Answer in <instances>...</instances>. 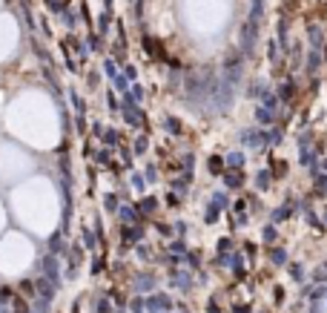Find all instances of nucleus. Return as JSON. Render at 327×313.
<instances>
[{
  "instance_id": "nucleus-37",
  "label": "nucleus",
  "mask_w": 327,
  "mask_h": 313,
  "mask_svg": "<svg viewBox=\"0 0 327 313\" xmlns=\"http://www.w3.org/2000/svg\"><path fill=\"white\" fill-rule=\"evenodd\" d=\"M166 204H172V207L178 204V196H175V193H169V196H166Z\"/></svg>"
},
{
  "instance_id": "nucleus-27",
  "label": "nucleus",
  "mask_w": 327,
  "mask_h": 313,
  "mask_svg": "<svg viewBox=\"0 0 327 313\" xmlns=\"http://www.w3.org/2000/svg\"><path fill=\"white\" fill-rule=\"evenodd\" d=\"M184 262H187V265H189V267H192V270H195V267H198V265H201V256H198V253H195V250H189V253H187V256H184Z\"/></svg>"
},
{
  "instance_id": "nucleus-7",
  "label": "nucleus",
  "mask_w": 327,
  "mask_h": 313,
  "mask_svg": "<svg viewBox=\"0 0 327 313\" xmlns=\"http://www.w3.org/2000/svg\"><path fill=\"white\" fill-rule=\"evenodd\" d=\"M293 98H296V78H287L279 86V101H293Z\"/></svg>"
},
{
  "instance_id": "nucleus-15",
  "label": "nucleus",
  "mask_w": 327,
  "mask_h": 313,
  "mask_svg": "<svg viewBox=\"0 0 327 313\" xmlns=\"http://www.w3.org/2000/svg\"><path fill=\"white\" fill-rule=\"evenodd\" d=\"M276 239H279V230H276V224H264V230H261V242L264 244H276Z\"/></svg>"
},
{
  "instance_id": "nucleus-40",
  "label": "nucleus",
  "mask_w": 327,
  "mask_h": 313,
  "mask_svg": "<svg viewBox=\"0 0 327 313\" xmlns=\"http://www.w3.org/2000/svg\"><path fill=\"white\" fill-rule=\"evenodd\" d=\"M319 170H325V175H327V158H322V164H319Z\"/></svg>"
},
{
  "instance_id": "nucleus-38",
  "label": "nucleus",
  "mask_w": 327,
  "mask_h": 313,
  "mask_svg": "<svg viewBox=\"0 0 327 313\" xmlns=\"http://www.w3.org/2000/svg\"><path fill=\"white\" fill-rule=\"evenodd\" d=\"M316 282H327V273H325V270H316Z\"/></svg>"
},
{
  "instance_id": "nucleus-23",
  "label": "nucleus",
  "mask_w": 327,
  "mask_h": 313,
  "mask_svg": "<svg viewBox=\"0 0 327 313\" xmlns=\"http://www.w3.org/2000/svg\"><path fill=\"white\" fill-rule=\"evenodd\" d=\"M121 221H127V224L138 221V210H132V207H121Z\"/></svg>"
},
{
  "instance_id": "nucleus-16",
  "label": "nucleus",
  "mask_w": 327,
  "mask_h": 313,
  "mask_svg": "<svg viewBox=\"0 0 327 313\" xmlns=\"http://www.w3.org/2000/svg\"><path fill=\"white\" fill-rule=\"evenodd\" d=\"M304 66H307V72H310V75H316V72H319V66H322V55H319V52H307V63H304Z\"/></svg>"
},
{
  "instance_id": "nucleus-26",
  "label": "nucleus",
  "mask_w": 327,
  "mask_h": 313,
  "mask_svg": "<svg viewBox=\"0 0 327 313\" xmlns=\"http://www.w3.org/2000/svg\"><path fill=\"white\" fill-rule=\"evenodd\" d=\"M164 129H166V132H172V135H178V132H181L178 118H166V121H164Z\"/></svg>"
},
{
  "instance_id": "nucleus-35",
  "label": "nucleus",
  "mask_w": 327,
  "mask_h": 313,
  "mask_svg": "<svg viewBox=\"0 0 327 313\" xmlns=\"http://www.w3.org/2000/svg\"><path fill=\"white\" fill-rule=\"evenodd\" d=\"M207 313H221V308H218V305H215V299H212L210 305H207Z\"/></svg>"
},
{
  "instance_id": "nucleus-13",
  "label": "nucleus",
  "mask_w": 327,
  "mask_h": 313,
  "mask_svg": "<svg viewBox=\"0 0 327 313\" xmlns=\"http://www.w3.org/2000/svg\"><path fill=\"white\" fill-rule=\"evenodd\" d=\"M307 37H310V43H313V49H319V46H325V35H322V26H310L307 29Z\"/></svg>"
},
{
  "instance_id": "nucleus-9",
  "label": "nucleus",
  "mask_w": 327,
  "mask_h": 313,
  "mask_svg": "<svg viewBox=\"0 0 327 313\" xmlns=\"http://www.w3.org/2000/svg\"><path fill=\"white\" fill-rule=\"evenodd\" d=\"M144 49L150 52L152 58H164V60H166V55H164V46L155 40V37H147V35H144Z\"/></svg>"
},
{
  "instance_id": "nucleus-25",
  "label": "nucleus",
  "mask_w": 327,
  "mask_h": 313,
  "mask_svg": "<svg viewBox=\"0 0 327 313\" xmlns=\"http://www.w3.org/2000/svg\"><path fill=\"white\" fill-rule=\"evenodd\" d=\"M135 288H138L141 293H144V290H152L155 288V279L152 276H138V285H135Z\"/></svg>"
},
{
  "instance_id": "nucleus-19",
  "label": "nucleus",
  "mask_w": 327,
  "mask_h": 313,
  "mask_svg": "<svg viewBox=\"0 0 327 313\" xmlns=\"http://www.w3.org/2000/svg\"><path fill=\"white\" fill-rule=\"evenodd\" d=\"M287 270H290V276L296 279V282H304V267L299 265V262H290V265H287Z\"/></svg>"
},
{
  "instance_id": "nucleus-6",
  "label": "nucleus",
  "mask_w": 327,
  "mask_h": 313,
  "mask_svg": "<svg viewBox=\"0 0 327 313\" xmlns=\"http://www.w3.org/2000/svg\"><path fill=\"white\" fill-rule=\"evenodd\" d=\"M270 262L279 265V267H284V265H290V256H287L284 247H276V244H273V247H270Z\"/></svg>"
},
{
  "instance_id": "nucleus-17",
  "label": "nucleus",
  "mask_w": 327,
  "mask_h": 313,
  "mask_svg": "<svg viewBox=\"0 0 327 313\" xmlns=\"http://www.w3.org/2000/svg\"><path fill=\"white\" fill-rule=\"evenodd\" d=\"M172 285H178L181 290H189L192 288V276L189 273H172Z\"/></svg>"
},
{
  "instance_id": "nucleus-41",
  "label": "nucleus",
  "mask_w": 327,
  "mask_h": 313,
  "mask_svg": "<svg viewBox=\"0 0 327 313\" xmlns=\"http://www.w3.org/2000/svg\"><path fill=\"white\" fill-rule=\"evenodd\" d=\"M322 63H327V43H325V55H322Z\"/></svg>"
},
{
  "instance_id": "nucleus-28",
  "label": "nucleus",
  "mask_w": 327,
  "mask_h": 313,
  "mask_svg": "<svg viewBox=\"0 0 327 313\" xmlns=\"http://www.w3.org/2000/svg\"><path fill=\"white\" fill-rule=\"evenodd\" d=\"M218 253H233V239L230 236H224L221 242H218Z\"/></svg>"
},
{
  "instance_id": "nucleus-20",
  "label": "nucleus",
  "mask_w": 327,
  "mask_h": 313,
  "mask_svg": "<svg viewBox=\"0 0 327 313\" xmlns=\"http://www.w3.org/2000/svg\"><path fill=\"white\" fill-rule=\"evenodd\" d=\"M212 204H215L218 210H224L227 204H230V198H227V193H224V190H218V193H212Z\"/></svg>"
},
{
  "instance_id": "nucleus-31",
  "label": "nucleus",
  "mask_w": 327,
  "mask_h": 313,
  "mask_svg": "<svg viewBox=\"0 0 327 313\" xmlns=\"http://www.w3.org/2000/svg\"><path fill=\"white\" fill-rule=\"evenodd\" d=\"M172 253H187V244H184V242H181V239H178V242H172Z\"/></svg>"
},
{
  "instance_id": "nucleus-8",
  "label": "nucleus",
  "mask_w": 327,
  "mask_h": 313,
  "mask_svg": "<svg viewBox=\"0 0 327 313\" xmlns=\"http://www.w3.org/2000/svg\"><path fill=\"white\" fill-rule=\"evenodd\" d=\"M279 95H273L267 89V86H264V89H261V106H264V109H270V112H276V109H279Z\"/></svg>"
},
{
  "instance_id": "nucleus-18",
  "label": "nucleus",
  "mask_w": 327,
  "mask_h": 313,
  "mask_svg": "<svg viewBox=\"0 0 327 313\" xmlns=\"http://www.w3.org/2000/svg\"><path fill=\"white\" fill-rule=\"evenodd\" d=\"M218 219H221V210L215 207V204H210V207H207V213H204V224H215Z\"/></svg>"
},
{
  "instance_id": "nucleus-36",
  "label": "nucleus",
  "mask_w": 327,
  "mask_h": 313,
  "mask_svg": "<svg viewBox=\"0 0 327 313\" xmlns=\"http://www.w3.org/2000/svg\"><path fill=\"white\" fill-rule=\"evenodd\" d=\"M132 311H135V313H141V311H144V302H141V299H135V302H132Z\"/></svg>"
},
{
  "instance_id": "nucleus-24",
  "label": "nucleus",
  "mask_w": 327,
  "mask_h": 313,
  "mask_svg": "<svg viewBox=\"0 0 327 313\" xmlns=\"http://www.w3.org/2000/svg\"><path fill=\"white\" fill-rule=\"evenodd\" d=\"M313 187L319 190V196H325V193H327V175H325V173H319V175L313 178Z\"/></svg>"
},
{
  "instance_id": "nucleus-3",
  "label": "nucleus",
  "mask_w": 327,
  "mask_h": 313,
  "mask_svg": "<svg viewBox=\"0 0 327 313\" xmlns=\"http://www.w3.org/2000/svg\"><path fill=\"white\" fill-rule=\"evenodd\" d=\"M144 305H147V311H150V313H164V311H169V308H172L169 296H164V293H155V296H150Z\"/></svg>"
},
{
  "instance_id": "nucleus-10",
  "label": "nucleus",
  "mask_w": 327,
  "mask_h": 313,
  "mask_svg": "<svg viewBox=\"0 0 327 313\" xmlns=\"http://www.w3.org/2000/svg\"><path fill=\"white\" fill-rule=\"evenodd\" d=\"M207 170H210V175H224L227 173V164H224L221 155H212L210 161H207Z\"/></svg>"
},
{
  "instance_id": "nucleus-34",
  "label": "nucleus",
  "mask_w": 327,
  "mask_h": 313,
  "mask_svg": "<svg viewBox=\"0 0 327 313\" xmlns=\"http://www.w3.org/2000/svg\"><path fill=\"white\" fill-rule=\"evenodd\" d=\"M233 313H253V311H250V305H235Z\"/></svg>"
},
{
  "instance_id": "nucleus-33",
  "label": "nucleus",
  "mask_w": 327,
  "mask_h": 313,
  "mask_svg": "<svg viewBox=\"0 0 327 313\" xmlns=\"http://www.w3.org/2000/svg\"><path fill=\"white\" fill-rule=\"evenodd\" d=\"M147 147H150V141H147V138H138V144H135V150H138V152H144Z\"/></svg>"
},
{
  "instance_id": "nucleus-32",
  "label": "nucleus",
  "mask_w": 327,
  "mask_h": 313,
  "mask_svg": "<svg viewBox=\"0 0 327 313\" xmlns=\"http://www.w3.org/2000/svg\"><path fill=\"white\" fill-rule=\"evenodd\" d=\"M155 207H158V201H155V198H147V201L141 204V210H147V213H152Z\"/></svg>"
},
{
  "instance_id": "nucleus-43",
  "label": "nucleus",
  "mask_w": 327,
  "mask_h": 313,
  "mask_svg": "<svg viewBox=\"0 0 327 313\" xmlns=\"http://www.w3.org/2000/svg\"><path fill=\"white\" fill-rule=\"evenodd\" d=\"M325 267H327V262H325Z\"/></svg>"
},
{
  "instance_id": "nucleus-14",
  "label": "nucleus",
  "mask_w": 327,
  "mask_h": 313,
  "mask_svg": "<svg viewBox=\"0 0 327 313\" xmlns=\"http://www.w3.org/2000/svg\"><path fill=\"white\" fill-rule=\"evenodd\" d=\"M244 152H230V155H227V158H224V164H227V167H230V170H241V167H244Z\"/></svg>"
},
{
  "instance_id": "nucleus-29",
  "label": "nucleus",
  "mask_w": 327,
  "mask_h": 313,
  "mask_svg": "<svg viewBox=\"0 0 327 313\" xmlns=\"http://www.w3.org/2000/svg\"><path fill=\"white\" fill-rule=\"evenodd\" d=\"M124 236H127V242H138V239H141V227H127Z\"/></svg>"
},
{
  "instance_id": "nucleus-11",
  "label": "nucleus",
  "mask_w": 327,
  "mask_h": 313,
  "mask_svg": "<svg viewBox=\"0 0 327 313\" xmlns=\"http://www.w3.org/2000/svg\"><path fill=\"white\" fill-rule=\"evenodd\" d=\"M270 184H273V173H270V167L258 170V173H256V187L261 190V193H264V190H267Z\"/></svg>"
},
{
  "instance_id": "nucleus-1",
  "label": "nucleus",
  "mask_w": 327,
  "mask_h": 313,
  "mask_svg": "<svg viewBox=\"0 0 327 313\" xmlns=\"http://www.w3.org/2000/svg\"><path fill=\"white\" fill-rule=\"evenodd\" d=\"M238 144L250 147V150H267L270 147V132H264L261 127H250L238 132Z\"/></svg>"
},
{
  "instance_id": "nucleus-22",
  "label": "nucleus",
  "mask_w": 327,
  "mask_h": 313,
  "mask_svg": "<svg viewBox=\"0 0 327 313\" xmlns=\"http://www.w3.org/2000/svg\"><path fill=\"white\" fill-rule=\"evenodd\" d=\"M270 173H273V178H284V175H287V161H273V170H270Z\"/></svg>"
},
{
  "instance_id": "nucleus-21",
  "label": "nucleus",
  "mask_w": 327,
  "mask_h": 313,
  "mask_svg": "<svg viewBox=\"0 0 327 313\" xmlns=\"http://www.w3.org/2000/svg\"><path fill=\"white\" fill-rule=\"evenodd\" d=\"M212 265L215 267H230L233 265V253H218L215 259H212Z\"/></svg>"
},
{
  "instance_id": "nucleus-5",
  "label": "nucleus",
  "mask_w": 327,
  "mask_h": 313,
  "mask_svg": "<svg viewBox=\"0 0 327 313\" xmlns=\"http://www.w3.org/2000/svg\"><path fill=\"white\" fill-rule=\"evenodd\" d=\"M293 207H296V201H290V204H281V207L273 210V221L270 224H281V221H287L293 216Z\"/></svg>"
},
{
  "instance_id": "nucleus-2",
  "label": "nucleus",
  "mask_w": 327,
  "mask_h": 313,
  "mask_svg": "<svg viewBox=\"0 0 327 313\" xmlns=\"http://www.w3.org/2000/svg\"><path fill=\"white\" fill-rule=\"evenodd\" d=\"M258 29V20H247L244 23V32H241V46H238V52H241V58H253V46H256V32Z\"/></svg>"
},
{
  "instance_id": "nucleus-4",
  "label": "nucleus",
  "mask_w": 327,
  "mask_h": 313,
  "mask_svg": "<svg viewBox=\"0 0 327 313\" xmlns=\"http://www.w3.org/2000/svg\"><path fill=\"white\" fill-rule=\"evenodd\" d=\"M221 178L230 190H241V187H244V173H241V170H227Z\"/></svg>"
},
{
  "instance_id": "nucleus-42",
  "label": "nucleus",
  "mask_w": 327,
  "mask_h": 313,
  "mask_svg": "<svg viewBox=\"0 0 327 313\" xmlns=\"http://www.w3.org/2000/svg\"><path fill=\"white\" fill-rule=\"evenodd\" d=\"M325 224H327V210H325Z\"/></svg>"
},
{
  "instance_id": "nucleus-12",
  "label": "nucleus",
  "mask_w": 327,
  "mask_h": 313,
  "mask_svg": "<svg viewBox=\"0 0 327 313\" xmlns=\"http://www.w3.org/2000/svg\"><path fill=\"white\" fill-rule=\"evenodd\" d=\"M256 121H258V127L264 129V127H270V124L276 121V112H270V109H264V106H258L256 109Z\"/></svg>"
},
{
  "instance_id": "nucleus-30",
  "label": "nucleus",
  "mask_w": 327,
  "mask_h": 313,
  "mask_svg": "<svg viewBox=\"0 0 327 313\" xmlns=\"http://www.w3.org/2000/svg\"><path fill=\"white\" fill-rule=\"evenodd\" d=\"M304 219H307V221H310V224H313V227H316V230H325V224H322V221H319V219H316V213H310V210H307V216H304Z\"/></svg>"
},
{
  "instance_id": "nucleus-39",
  "label": "nucleus",
  "mask_w": 327,
  "mask_h": 313,
  "mask_svg": "<svg viewBox=\"0 0 327 313\" xmlns=\"http://www.w3.org/2000/svg\"><path fill=\"white\" fill-rule=\"evenodd\" d=\"M98 313H109V302H101V308H98Z\"/></svg>"
}]
</instances>
